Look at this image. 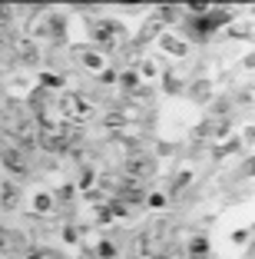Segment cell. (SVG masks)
Returning <instances> with one entry per match:
<instances>
[{"mask_svg":"<svg viewBox=\"0 0 255 259\" xmlns=\"http://www.w3.org/2000/svg\"><path fill=\"white\" fill-rule=\"evenodd\" d=\"M40 137H43V143L50 146V150H63L73 133H70V126H60V123H43V126H40Z\"/></svg>","mask_w":255,"mask_h":259,"instance_id":"cell-1","label":"cell"},{"mask_svg":"<svg viewBox=\"0 0 255 259\" xmlns=\"http://www.w3.org/2000/svg\"><path fill=\"white\" fill-rule=\"evenodd\" d=\"M4 163H7L10 169H17V173H27V169H30V163H27L23 150H14V146H7V150H4Z\"/></svg>","mask_w":255,"mask_h":259,"instance_id":"cell-2","label":"cell"},{"mask_svg":"<svg viewBox=\"0 0 255 259\" xmlns=\"http://www.w3.org/2000/svg\"><path fill=\"white\" fill-rule=\"evenodd\" d=\"M225 20H229L225 14H206V17H195V20H189V23H192L199 33H209V30H216L219 23H225Z\"/></svg>","mask_w":255,"mask_h":259,"instance_id":"cell-3","label":"cell"},{"mask_svg":"<svg viewBox=\"0 0 255 259\" xmlns=\"http://www.w3.org/2000/svg\"><path fill=\"white\" fill-rule=\"evenodd\" d=\"M20 246H23V239L17 236V233L0 229V252H14V249H20Z\"/></svg>","mask_w":255,"mask_h":259,"instance_id":"cell-4","label":"cell"},{"mask_svg":"<svg viewBox=\"0 0 255 259\" xmlns=\"http://www.w3.org/2000/svg\"><path fill=\"white\" fill-rule=\"evenodd\" d=\"M126 166H129V173H133V176H149L152 173V160H146V156H133Z\"/></svg>","mask_w":255,"mask_h":259,"instance_id":"cell-5","label":"cell"},{"mask_svg":"<svg viewBox=\"0 0 255 259\" xmlns=\"http://www.w3.org/2000/svg\"><path fill=\"white\" fill-rule=\"evenodd\" d=\"M17 199H20V190H17V186H4V206H7V209H14Z\"/></svg>","mask_w":255,"mask_h":259,"instance_id":"cell-6","label":"cell"},{"mask_svg":"<svg viewBox=\"0 0 255 259\" xmlns=\"http://www.w3.org/2000/svg\"><path fill=\"white\" fill-rule=\"evenodd\" d=\"M96 37H99V40H106V37H113V30L106 27V23H99V27H96Z\"/></svg>","mask_w":255,"mask_h":259,"instance_id":"cell-7","label":"cell"},{"mask_svg":"<svg viewBox=\"0 0 255 259\" xmlns=\"http://www.w3.org/2000/svg\"><path fill=\"white\" fill-rule=\"evenodd\" d=\"M30 259H50V256H30Z\"/></svg>","mask_w":255,"mask_h":259,"instance_id":"cell-8","label":"cell"},{"mask_svg":"<svg viewBox=\"0 0 255 259\" xmlns=\"http://www.w3.org/2000/svg\"><path fill=\"white\" fill-rule=\"evenodd\" d=\"M159 259H163V256H159Z\"/></svg>","mask_w":255,"mask_h":259,"instance_id":"cell-9","label":"cell"}]
</instances>
